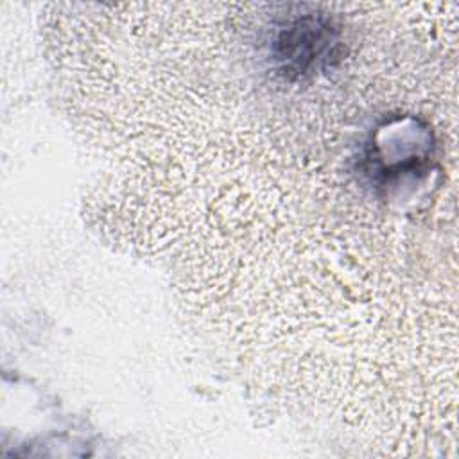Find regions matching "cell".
<instances>
[{
	"label": "cell",
	"instance_id": "cell-1",
	"mask_svg": "<svg viewBox=\"0 0 459 459\" xmlns=\"http://www.w3.org/2000/svg\"><path fill=\"white\" fill-rule=\"evenodd\" d=\"M330 43V27L323 25L314 16L299 18L290 23L287 32H283L276 41L280 47L276 57L287 61L289 72L301 74L325 59V52H328Z\"/></svg>",
	"mask_w": 459,
	"mask_h": 459
}]
</instances>
